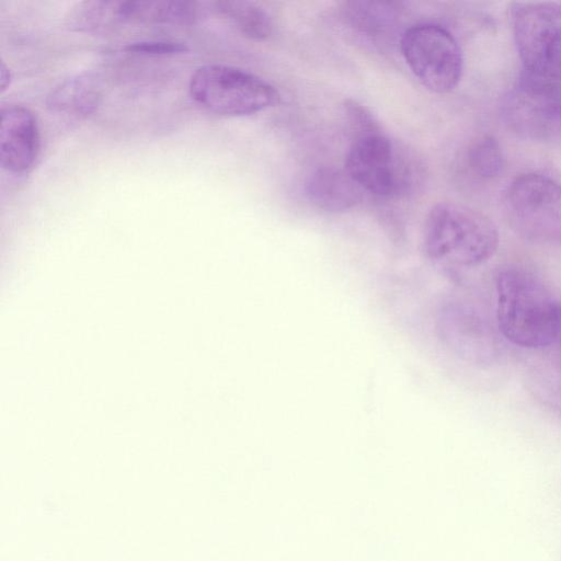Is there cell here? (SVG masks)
I'll use <instances>...</instances> for the list:
<instances>
[{
  "instance_id": "obj_1",
  "label": "cell",
  "mask_w": 561,
  "mask_h": 561,
  "mask_svg": "<svg viewBox=\"0 0 561 561\" xmlns=\"http://www.w3.org/2000/svg\"><path fill=\"white\" fill-rule=\"evenodd\" d=\"M496 321L513 344L542 348L554 343L558 301L530 272L510 266L496 276Z\"/></svg>"
},
{
  "instance_id": "obj_2",
  "label": "cell",
  "mask_w": 561,
  "mask_h": 561,
  "mask_svg": "<svg viewBox=\"0 0 561 561\" xmlns=\"http://www.w3.org/2000/svg\"><path fill=\"white\" fill-rule=\"evenodd\" d=\"M423 244L427 257L437 265L473 267L495 253L499 232L482 213L455 203H439L426 217Z\"/></svg>"
},
{
  "instance_id": "obj_3",
  "label": "cell",
  "mask_w": 561,
  "mask_h": 561,
  "mask_svg": "<svg viewBox=\"0 0 561 561\" xmlns=\"http://www.w3.org/2000/svg\"><path fill=\"white\" fill-rule=\"evenodd\" d=\"M188 90L198 105L222 116L252 115L280 102L278 91L264 79L222 64L198 67Z\"/></svg>"
},
{
  "instance_id": "obj_4",
  "label": "cell",
  "mask_w": 561,
  "mask_h": 561,
  "mask_svg": "<svg viewBox=\"0 0 561 561\" xmlns=\"http://www.w3.org/2000/svg\"><path fill=\"white\" fill-rule=\"evenodd\" d=\"M504 204L508 221L520 237L561 245V184L539 173L522 174L510 184Z\"/></svg>"
},
{
  "instance_id": "obj_5",
  "label": "cell",
  "mask_w": 561,
  "mask_h": 561,
  "mask_svg": "<svg viewBox=\"0 0 561 561\" xmlns=\"http://www.w3.org/2000/svg\"><path fill=\"white\" fill-rule=\"evenodd\" d=\"M513 31L527 73L561 82V4L524 2L513 8Z\"/></svg>"
},
{
  "instance_id": "obj_6",
  "label": "cell",
  "mask_w": 561,
  "mask_h": 561,
  "mask_svg": "<svg viewBox=\"0 0 561 561\" xmlns=\"http://www.w3.org/2000/svg\"><path fill=\"white\" fill-rule=\"evenodd\" d=\"M400 49L412 73L430 91L447 93L460 81L462 53L445 27L433 23L412 25L402 33Z\"/></svg>"
},
{
  "instance_id": "obj_7",
  "label": "cell",
  "mask_w": 561,
  "mask_h": 561,
  "mask_svg": "<svg viewBox=\"0 0 561 561\" xmlns=\"http://www.w3.org/2000/svg\"><path fill=\"white\" fill-rule=\"evenodd\" d=\"M344 169L363 191L379 197L399 196L413 179L408 157L380 131L356 137Z\"/></svg>"
},
{
  "instance_id": "obj_8",
  "label": "cell",
  "mask_w": 561,
  "mask_h": 561,
  "mask_svg": "<svg viewBox=\"0 0 561 561\" xmlns=\"http://www.w3.org/2000/svg\"><path fill=\"white\" fill-rule=\"evenodd\" d=\"M502 111L516 134L533 140H561L560 83L526 72L510 90Z\"/></svg>"
},
{
  "instance_id": "obj_9",
  "label": "cell",
  "mask_w": 561,
  "mask_h": 561,
  "mask_svg": "<svg viewBox=\"0 0 561 561\" xmlns=\"http://www.w3.org/2000/svg\"><path fill=\"white\" fill-rule=\"evenodd\" d=\"M39 151V131L34 114L22 105L1 110L0 164L10 173L32 168Z\"/></svg>"
},
{
  "instance_id": "obj_10",
  "label": "cell",
  "mask_w": 561,
  "mask_h": 561,
  "mask_svg": "<svg viewBox=\"0 0 561 561\" xmlns=\"http://www.w3.org/2000/svg\"><path fill=\"white\" fill-rule=\"evenodd\" d=\"M438 323L442 337L461 356L478 359L491 354L489 328L472 310L448 305L440 310Z\"/></svg>"
},
{
  "instance_id": "obj_11",
  "label": "cell",
  "mask_w": 561,
  "mask_h": 561,
  "mask_svg": "<svg viewBox=\"0 0 561 561\" xmlns=\"http://www.w3.org/2000/svg\"><path fill=\"white\" fill-rule=\"evenodd\" d=\"M214 11L213 2L202 1H121L123 23L193 25Z\"/></svg>"
},
{
  "instance_id": "obj_12",
  "label": "cell",
  "mask_w": 561,
  "mask_h": 561,
  "mask_svg": "<svg viewBox=\"0 0 561 561\" xmlns=\"http://www.w3.org/2000/svg\"><path fill=\"white\" fill-rule=\"evenodd\" d=\"M102 100L100 80L90 72H81L60 81L46 99L47 108L55 115L83 119L92 115Z\"/></svg>"
},
{
  "instance_id": "obj_13",
  "label": "cell",
  "mask_w": 561,
  "mask_h": 561,
  "mask_svg": "<svg viewBox=\"0 0 561 561\" xmlns=\"http://www.w3.org/2000/svg\"><path fill=\"white\" fill-rule=\"evenodd\" d=\"M305 190L314 206L334 213L356 206L363 192L345 169L335 167H323L312 172Z\"/></svg>"
},
{
  "instance_id": "obj_14",
  "label": "cell",
  "mask_w": 561,
  "mask_h": 561,
  "mask_svg": "<svg viewBox=\"0 0 561 561\" xmlns=\"http://www.w3.org/2000/svg\"><path fill=\"white\" fill-rule=\"evenodd\" d=\"M214 11L225 16L245 37L264 41L273 30L270 14L251 1L221 0L213 2Z\"/></svg>"
},
{
  "instance_id": "obj_15",
  "label": "cell",
  "mask_w": 561,
  "mask_h": 561,
  "mask_svg": "<svg viewBox=\"0 0 561 561\" xmlns=\"http://www.w3.org/2000/svg\"><path fill=\"white\" fill-rule=\"evenodd\" d=\"M344 13L353 28L370 37L391 32L398 16L394 3L385 1H352Z\"/></svg>"
},
{
  "instance_id": "obj_16",
  "label": "cell",
  "mask_w": 561,
  "mask_h": 561,
  "mask_svg": "<svg viewBox=\"0 0 561 561\" xmlns=\"http://www.w3.org/2000/svg\"><path fill=\"white\" fill-rule=\"evenodd\" d=\"M121 1H83L70 11L67 22L70 30L84 33L106 32L123 24L119 16Z\"/></svg>"
},
{
  "instance_id": "obj_17",
  "label": "cell",
  "mask_w": 561,
  "mask_h": 561,
  "mask_svg": "<svg viewBox=\"0 0 561 561\" xmlns=\"http://www.w3.org/2000/svg\"><path fill=\"white\" fill-rule=\"evenodd\" d=\"M468 164L472 173L482 180L501 176L505 159L497 139L491 135L476 139L468 150Z\"/></svg>"
},
{
  "instance_id": "obj_18",
  "label": "cell",
  "mask_w": 561,
  "mask_h": 561,
  "mask_svg": "<svg viewBox=\"0 0 561 561\" xmlns=\"http://www.w3.org/2000/svg\"><path fill=\"white\" fill-rule=\"evenodd\" d=\"M124 50L136 55L172 56L185 54L190 47L185 43L176 41L150 39L128 43L124 46Z\"/></svg>"
},
{
  "instance_id": "obj_19",
  "label": "cell",
  "mask_w": 561,
  "mask_h": 561,
  "mask_svg": "<svg viewBox=\"0 0 561 561\" xmlns=\"http://www.w3.org/2000/svg\"><path fill=\"white\" fill-rule=\"evenodd\" d=\"M11 71L5 66V64L2 61L0 66V84H1V91L3 92L11 83Z\"/></svg>"
},
{
  "instance_id": "obj_20",
  "label": "cell",
  "mask_w": 561,
  "mask_h": 561,
  "mask_svg": "<svg viewBox=\"0 0 561 561\" xmlns=\"http://www.w3.org/2000/svg\"><path fill=\"white\" fill-rule=\"evenodd\" d=\"M561 348V301H558L557 308V328L554 335V343Z\"/></svg>"
}]
</instances>
